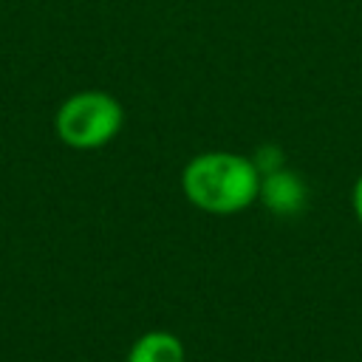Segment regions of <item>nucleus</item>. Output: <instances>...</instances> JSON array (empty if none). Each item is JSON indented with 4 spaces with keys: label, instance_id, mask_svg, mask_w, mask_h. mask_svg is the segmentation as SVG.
Masks as SVG:
<instances>
[{
    "label": "nucleus",
    "instance_id": "20e7f679",
    "mask_svg": "<svg viewBox=\"0 0 362 362\" xmlns=\"http://www.w3.org/2000/svg\"><path fill=\"white\" fill-rule=\"evenodd\" d=\"M184 359H187V351L181 337L164 328H153L136 337L124 356V362H184Z\"/></svg>",
    "mask_w": 362,
    "mask_h": 362
},
{
    "label": "nucleus",
    "instance_id": "f257e3e1",
    "mask_svg": "<svg viewBox=\"0 0 362 362\" xmlns=\"http://www.w3.org/2000/svg\"><path fill=\"white\" fill-rule=\"evenodd\" d=\"M260 173L249 156L232 150H206L181 170L184 198L206 215H238L257 201Z\"/></svg>",
    "mask_w": 362,
    "mask_h": 362
},
{
    "label": "nucleus",
    "instance_id": "39448f33",
    "mask_svg": "<svg viewBox=\"0 0 362 362\" xmlns=\"http://www.w3.org/2000/svg\"><path fill=\"white\" fill-rule=\"evenodd\" d=\"M249 158H252V164L257 167V173H260V175H266V173H274V170L286 167V156H283V150H280L277 144H260Z\"/></svg>",
    "mask_w": 362,
    "mask_h": 362
},
{
    "label": "nucleus",
    "instance_id": "7ed1b4c3",
    "mask_svg": "<svg viewBox=\"0 0 362 362\" xmlns=\"http://www.w3.org/2000/svg\"><path fill=\"white\" fill-rule=\"evenodd\" d=\"M257 201L277 218H291L300 215L308 204V187L303 181L300 173L280 167L274 173L260 175V189H257Z\"/></svg>",
    "mask_w": 362,
    "mask_h": 362
},
{
    "label": "nucleus",
    "instance_id": "f03ea898",
    "mask_svg": "<svg viewBox=\"0 0 362 362\" xmlns=\"http://www.w3.org/2000/svg\"><path fill=\"white\" fill-rule=\"evenodd\" d=\"M124 124L122 102L107 90H79L59 102L54 113L57 139L71 150H99Z\"/></svg>",
    "mask_w": 362,
    "mask_h": 362
},
{
    "label": "nucleus",
    "instance_id": "423d86ee",
    "mask_svg": "<svg viewBox=\"0 0 362 362\" xmlns=\"http://www.w3.org/2000/svg\"><path fill=\"white\" fill-rule=\"evenodd\" d=\"M351 206H354V215L362 226V175L354 181V189H351Z\"/></svg>",
    "mask_w": 362,
    "mask_h": 362
}]
</instances>
